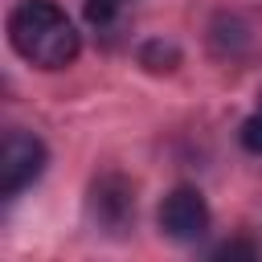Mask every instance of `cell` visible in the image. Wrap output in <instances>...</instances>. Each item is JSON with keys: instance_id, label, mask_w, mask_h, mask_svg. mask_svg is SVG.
I'll list each match as a JSON object with an SVG mask.
<instances>
[{"instance_id": "6da1fadb", "label": "cell", "mask_w": 262, "mask_h": 262, "mask_svg": "<svg viewBox=\"0 0 262 262\" xmlns=\"http://www.w3.org/2000/svg\"><path fill=\"white\" fill-rule=\"evenodd\" d=\"M8 41L37 70H61L82 49V37H78L74 20L53 0H20L8 12Z\"/></svg>"}, {"instance_id": "7a4b0ae2", "label": "cell", "mask_w": 262, "mask_h": 262, "mask_svg": "<svg viewBox=\"0 0 262 262\" xmlns=\"http://www.w3.org/2000/svg\"><path fill=\"white\" fill-rule=\"evenodd\" d=\"M45 164H49L45 143L25 127H8L4 143H0V192L4 196H20L33 180H41Z\"/></svg>"}, {"instance_id": "3957f363", "label": "cell", "mask_w": 262, "mask_h": 262, "mask_svg": "<svg viewBox=\"0 0 262 262\" xmlns=\"http://www.w3.org/2000/svg\"><path fill=\"white\" fill-rule=\"evenodd\" d=\"M209 221H213V213H209L205 196H201L192 184L172 188V192L164 196V205H160V229H164L172 242H201V237L209 233Z\"/></svg>"}, {"instance_id": "277c9868", "label": "cell", "mask_w": 262, "mask_h": 262, "mask_svg": "<svg viewBox=\"0 0 262 262\" xmlns=\"http://www.w3.org/2000/svg\"><path fill=\"white\" fill-rule=\"evenodd\" d=\"M90 217L94 225H102L106 233H123L135 221V188L131 180H123L119 172H106L90 184Z\"/></svg>"}, {"instance_id": "5b68a950", "label": "cell", "mask_w": 262, "mask_h": 262, "mask_svg": "<svg viewBox=\"0 0 262 262\" xmlns=\"http://www.w3.org/2000/svg\"><path fill=\"white\" fill-rule=\"evenodd\" d=\"M139 61H143L147 70H176V61H180V53H176V45H164V41H151V45H143V53H139Z\"/></svg>"}, {"instance_id": "8992f818", "label": "cell", "mask_w": 262, "mask_h": 262, "mask_svg": "<svg viewBox=\"0 0 262 262\" xmlns=\"http://www.w3.org/2000/svg\"><path fill=\"white\" fill-rule=\"evenodd\" d=\"M123 8H127V0H86V20L98 25V29H106V25L119 20Z\"/></svg>"}, {"instance_id": "52a82bcc", "label": "cell", "mask_w": 262, "mask_h": 262, "mask_svg": "<svg viewBox=\"0 0 262 262\" xmlns=\"http://www.w3.org/2000/svg\"><path fill=\"white\" fill-rule=\"evenodd\" d=\"M237 135H242V147H246L250 156H262V106L242 123V131H237Z\"/></svg>"}, {"instance_id": "ba28073f", "label": "cell", "mask_w": 262, "mask_h": 262, "mask_svg": "<svg viewBox=\"0 0 262 262\" xmlns=\"http://www.w3.org/2000/svg\"><path fill=\"white\" fill-rule=\"evenodd\" d=\"M213 254H217V258H233V254H246V258H254V254H258V246H254V242H221Z\"/></svg>"}]
</instances>
